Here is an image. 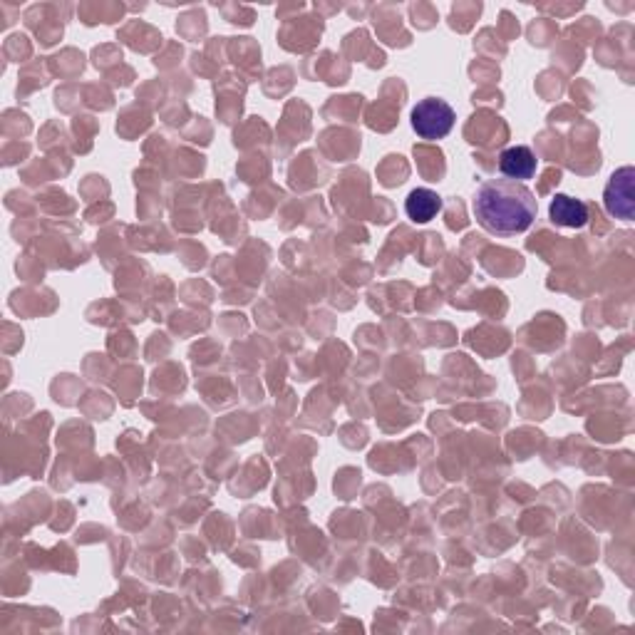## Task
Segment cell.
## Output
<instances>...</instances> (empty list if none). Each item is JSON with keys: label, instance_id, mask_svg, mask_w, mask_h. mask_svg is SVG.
<instances>
[{"label": "cell", "instance_id": "2", "mask_svg": "<svg viewBox=\"0 0 635 635\" xmlns=\"http://www.w3.org/2000/svg\"><path fill=\"white\" fill-rule=\"evenodd\" d=\"M410 120L417 137L435 142V139H445L447 134L452 132L457 115H454L449 102L440 100V97H427V100L417 102Z\"/></svg>", "mask_w": 635, "mask_h": 635}, {"label": "cell", "instance_id": "4", "mask_svg": "<svg viewBox=\"0 0 635 635\" xmlns=\"http://www.w3.org/2000/svg\"><path fill=\"white\" fill-rule=\"evenodd\" d=\"M536 154L529 147H509L499 154V172L511 182H526L536 174Z\"/></svg>", "mask_w": 635, "mask_h": 635}, {"label": "cell", "instance_id": "5", "mask_svg": "<svg viewBox=\"0 0 635 635\" xmlns=\"http://www.w3.org/2000/svg\"><path fill=\"white\" fill-rule=\"evenodd\" d=\"M549 216L556 226L566 229H583L588 224V206L581 199L559 194L549 206Z\"/></svg>", "mask_w": 635, "mask_h": 635}, {"label": "cell", "instance_id": "1", "mask_svg": "<svg viewBox=\"0 0 635 635\" xmlns=\"http://www.w3.org/2000/svg\"><path fill=\"white\" fill-rule=\"evenodd\" d=\"M474 219L484 231L497 236H516L536 221V196L526 184L511 179H489L472 199Z\"/></svg>", "mask_w": 635, "mask_h": 635}, {"label": "cell", "instance_id": "6", "mask_svg": "<svg viewBox=\"0 0 635 635\" xmlns=\"http://www.w3.org/2000/svg\"><path fill=\"white\" fill-rule=\"evenodd\" d=\"M442 211V196L432 189H415L410 191L405 201V214L407 219L415 221V224H427V221L435 219Z\"/></svg>", "mask_w": 635, "mask_h": 635}, {"label": "cell", "instance_id": "3", "mask_svg": "<svg viewBox=\"0 0 635 635\" xmlns=\"http://www.w3.org/2000/svg\"><path fill=\"white\" fill-rule=\"evenodd\" d=\"M635 169L633 167H621L618 172H613L611 182L606 184L603 191V204L606 211L616 219L633 221L635 216Z\"/></svg>", "mask_w": 635, "mask_h": 635}]
</instances>
